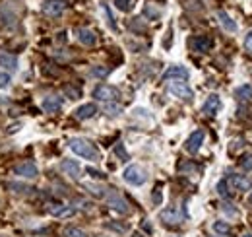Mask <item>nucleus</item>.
<instances>
[{"mask_svg": "<svg viewBox=\"0 0 252 237\" xmlns=\"http://www.w3.org/2000/svg\"><path fill=\"white\" fill-rule=\"evenodd\" d=\"M68 146H70V150L76 156H80V158H84L88 162H99L101 160L99 150L90 140H86V138H70L68 140Z\"/></svg>", "mask_w": 252, "mask_h": 237, "instance_id": "obj_1", "label": "nucleus"}, {"mask_svg": "<svg viewBox=\"0 0 252 237\" xmlns=\"http://www.w3.org/2000/svg\"><path fill=\"white\" fill-rule=\"evenodd\" d=\"M167 90H169V93H173L175 97H179L182 101H192V97H194V91L186 84V80H169Z\"/></svg>", "mask_w": 252, "mask_h": 237, "instance_id": "obj_2", "label": "nucleus"}, {"mask_svg": "<svg viewBox=\"0 0 252 237\" xmlns=\"http://www.w3.org/2000/svg\"><path fill=\"white\" fill-rule=\"evenodd\" d=\"M123 179H125L128 185H134V187H140L147 181V173L140 167V165H128L123 173Z\"/></svg>", "mask_w": 252, "mask_h": 237, "instance_id": "obj_3", "label": "nucleus"}, {"mask_svg": "<svg viewBox=\"0 0 252 237\" xmlns=\"http://www.w3.org/2000/svg\"><path fill=\"white\" fill-rule=\"evenodd\" d=\"M119 95H121V91L115 86H109V84H99L93 90V97L99 99V101H105V103H111V101L119 99Z\"/></svg>", "mask_w": 252, "mask_h": 237, "instance_id": "obj_4", "label": "nucleus"}, {"mask_svg": "<svg viewBox=\"0 0 252 237\" xmlns=\"http://www.w3.org/2000/svg\"><path fill=\"white\" fill-rule=\"evenodd\" d=\"M159 220H161L163 224L177 226V224H182L184 214H182V210H180V208L171 206V208H165V210H161V212H159Z\"/></svg>", "mask_w": 252, "mask_h": 237, "instance_id": "obj_5", "label": "nucleus"}, {"mask_svg": "<svg viewBox=\"0 0 252 237\" xmlns=\"http://www.w3.org/2000/svg\"><path fill=\"white\" fill-rule=\"evenodd\" d=\"M204 138H206V134H204V130H194L188 138H186V142H184V150L188 152V154H196L200 148H202V144H204Z\"/></svg>", "mask_w": 252, "mask_h": 237, "instance_id": "obj_6", "label": "nucleus"}, {"mask_svg": "<svg viewBox=\"0 0 252 237\" xmlns=\"http://www.w3.org/2000/svg\"><path fill=\"white\" fill-rule=\"evenodd\" d=\"M227 185H229L233 191H237V193H245V191H249L252 187V181L247 175H237V173H233V175L227 179Z\"/></svg>", "mask_w": 252, "mask_h": 237, "instance_id": "obj_7", "label": "nucleus"}, {"mask_svg": "<svg viewBox=\"0 0 252 237\" xmlns=\"http://www.w3.org/2000/svg\"><path fill=\"white\" fill-rule=\"evenodd\" d=\"M14 173L19 177V179H37V175H39V169H37V165L33 164V162H25V164H21V165H18L16 169H14Z\"/></svg>", "mask_w": 252, "mask_h": 237, "instance_id": "obj_8", "label": "nucleus"}, {"mask_svg": "<svg viewBox=\"0 0 252 237\" xmlns=\"http://www.w3.org/2000/svg\"><path fill=\"white\" fill-rule=\"evenodd\" d=\"M107 202H109V206L113 208V210H117V212H121V214H128L130 212V208H128V202H126L125 199L117 193V191H111L109 193V197H107Z\"/></svg>", "mask_w": 252, "mask_h": 237, "instance_id": "obj_9", "label": "nucleus"}, {"mask_svg": "<svg viewBox=\"0 0 252 237\" xmlns=\"http://www.w3.org/2000/svg\"><path fill=\"white\" fill-rule=\"evenodd\" d=\"M219 109H221V97H219L217 93L208 95V99H206L204 105H202V113L208 115V117H212V115H216Z\"/></svg>", "mask_w": 252, "mask_h": 237, "instance_id": "obj_10", "label": "nucleus"}, {"mask_svg": "<svg viewBox=\"0 0 252 237\" xmlns=\"http://www.w3.org/2000/svg\"><path fill=\"white\" fill-rule=\"evenodd\" d=\"M190 76V72L184 68V66H169L163 74V82H169V80H186Z\"/></svg>", "mask_w": 252, "mask_h": 237, "instance_id": "obj_11", "label": "nucleus"}, {"mask_svg": "<svg viewBox=\"0 0 252 237\" xmlns=\"http://www.w3.org/2000/svg\"><path fill=\"white\" fill-rule=\"evenodd\" d=\"M60 169H62L70 179H74V181H78L80 175H82V167H80V164L74 162V160H62Z\"/></svg>", "mask_w": 252, "mask_h": 237, "instance_id": "obj_12", "label": "nucleus"}, {"mask_svg": "<svg viewBox=\"0 0 252 237\" xmlns=\"http://www.w3.org/2000/svg\"><path fill=\"white\" fill-rule=\"evenodd\" d=\"M64 8H66L64 0H45V4H43V12L47 16H53V18L60 16L64 12Z\"/></svg>", "mask_w": 252, "mask_h": 237, "instance_id": "obj_13", "label": "nucleus"}, {"mask_svg": "<svg viewBox=\"0 0 252 237\" xmlns=\"http://www.w3.org/2000/svg\"><path fill=\"white\" fill-rule=\"evenodd\" d=\"M212 47H214V39L208 35H198L192 39V49L198 53H208Z\"/></svg>", "mask_w": 252, "mask_h": 237, "instance_id": "obj_14", "label": "nucleus"}, {"mask_svg": "<svg viewBox=\"0 0 252 237\" xmlns=\"http://www.w3.org/2000/svg\"><path fill=\"white\" fill-rule=\"evenodd\" d=\"M43 109L47 113H58L62 109V97H58V95H47L43 99Z\"/></svg>", "mask_w": 252, "mask_h": 237, "instance_id": "obj_15", "label": "nucleus"}, {"mask_svg": "<svg viewBox=\"0 0 252 237\" xmlns=\"http://www.w3.org/2000/svg\"><path fill=\"white\" fill-rule=\"evenodd\" d=\"M49 214H51L53 218H70V216H74V214H76V210H74L72 206L54 204V206H51V208H49Z\"/></svg>", "mask_w": 252, "mask_h": 237, "instance_id": "obj_16", "label": "nucleus"}, {"mask_svg": "<svg viewBox=\"0 0 252 237\" xmlns=\"http://www.w3.org/2000/svg\"><path fill=\"white\" fill-rule=\"evenodd\" d=\"M217 18H219V23H221V27L225 29V31H231V33H235L239 27H237V23H235V19L227 14V12H223V10H219L217 12Z\"/></svg>", "mask_w": 252, "mask_h": 237, "instance_id": "obj_17", "label": "nucleus"}, {"mask_svg": "<svg viewBox=\"0 0 252 237\" xmlns=\"http://www.w3.org/2000/svg\"><path fill=\"white\" fill-rule=\"evenodd\" d=\"M95 113H97L95 103H86V105H82V107H78V109H76V119H80V121H88V119H91Z\"/></svg>", "mask_w": 252, "mask_h": 237, "instance_id": "obj_18", "label": "nucleus"}, {"mask_svg": "<svg viewBox=\"0 0 252 237\" xmlns=\"http://www.w3.org/2000/svg\"><path fill=\"white\" fill-rule=\"evenodd\" d=\"M76 35H78V41L84 43V45H88V47H91V45L97 43V37H95V33L91 29H78Z\"/></svg>", "mask_w": 252, "mask_h": 237, "instance_id": "obj_19", "label": "nucleus"}, {"mask_svg": "<svg viewBox=\"0 0 252 237\" xmlns=\"http://www.w3.org/2000/svg\"><path fill=\"white\" fill-rule=\"evenodd\" d=\"M235 95H237V99H239V101H251L252 99V86H249V84L239 86V88H237V91H235Z\"/></svg>", "mask_w": 252, "mask_h": 237, "instance_id": "obj_20", "label": "nucleus"}, {"mask_svg": "<svg viewBox=\"0 0 252 237\" xmlns=\"http://www.w3.org/2000/svg\"><path fill=\"white\" fill-rule=\"evenodd\" d=\"M0 62H2L8 70H12V72L18 70V58L12 56V55H0Z\"/></svg>", "mask_w": 252, "mask_h": 237, "instance_id": "obj_21", "label": "nucleus"}, {"mask_svg": "<svg viewBox=\"0 0 252 237\" xmlns=\"http://www.w3.org/2000/svg\"><path fill=\"white\" fill-rule=\"evenodd\" d=\"M214 232L219 236H225L231 232V226H229V222H214Z\"/></svg>", "mask_w": 252, "mask_h": 237, "instance_id": "obj_22", "label": "nucleus"}, {"mask_svg": "<svg viewBox=\"0 0 252 237\" xmlns=\"http://www.w3.org/2000/svg\"><path fill=\"white\" fill-rule=\"evenodd\" d=\"M105 111H107L109 117H117V115H121L123 107H121V105H115V103L111 101V103H105Z\"/></svg>", "mask_w": 252, "mask_h": 237, "instance_id": "obj_23", "label": "nucleus"}, {"mask_svg": "<svg viewBox=\"0 0 252 237\" xmlns=\"http://www.w3.org/2000/svg\"><path fill=\"white\" fill-rule=\"evenodd\" d=\"M64 237H88V234L84 232V230H80V228H66L64 230Z\"/></svg>", "mask_w": 252, "mask_h": 237, "instance_id": "obj_24", "label": "nucleus"}, {"mask_svg": "<svg viewBox=\"0 0 252 237\" xmlns=\"http://www.w3.org/2000/svg\"><path fill=\"white\" fill-rule=\"evenodd\" d=\"M239 164H241V167H243L245 171H252V154H245Z\"/></svg>", "mask_w": 252, "mask_h": 237, "instance_id": "obj_25", "label": "nucleus"}, {"mask_svg": "<svg viewBox=\"0 0 252 237\" xmlns=\"http://www.w3.org/2000/svg\"><path fill=\"white\" fill-rule=\"evenodd\" d=\"M115 6H117L121 12H128V10L134 6V0H115Z\"/></svg>", "mask_w": 252, "mask_h": 237, "instance_id": "obj_26", "label": "nucleus"}, {"mask_svg": "<svg viewBox=\"0 0 252 237\" xmlns=\"http://www.w3.org/2000/svg\"><path fill=\"white\" fill-rule=\"evenodd\" d=\"M64 91L70 95V99H78V97H80V90H76V88H72V86H66Z\"/></svg>", "mask_w": 252, "mask_h": 237, "instance_id": "obj_27", "label": "nucleus"}, {"mask_svg": "<svg viewBox=\"0 0 252 237\" xmlns=\"http://www.w3.org/2000/svg\"><path fill=\"white\" fill-rule=\"evenodd\" d=\"M217 193L221 195V197H227L229 193H227V181H219L217 183Z\"/></svg>", "mask_w": 252, "mask_h": 237, "instance_id": "obj_28", "label": "nucleus"}, {"mask_svg": "<svg viewBox=\"0 0 252 237\" xmlns=\"http://www.w3.org/2000/svg\"><path fill=\"white\" fill-rule=\"evenodd\" d=\"M223 212H225V214H229L231 218H235V216L239 214V212L233 208V204H223Z\"/></svg>", "mask_w": 252, "mask_h": 237, "instance_id": "obj_29", "label": "nucleus"}, {"mask_svg": "<svg viewBox=\"0 0 252 237\" xmlns=\"http://www.w3.org/2000/svg\"><path fill=\"white\" fill-rule=\"evenodd\" d=\"M86 189H90L95 197H103L105 193H103V189H99V187H95V185H86Z\"/></svg>", "mask_w": 252, "mask_h": 237, "instance_id": "obj_30", "label": "nucleus"}, {"mask_svg": "<svg viewBox=\"0 0 252 237\" xmlns=\"http://www.w3.org/2000/svg\"><path fill=\"white\" fill-rule=\"evenodd\" d=\"M245 49H247V53L252 55V31H249V35L245 37Z\"/></svg>", "mask_w": 252, "mask_h": 237, "instance_id": "obj_31", "label": "nucleus"}, {"mask_svg": "<svg viewBox=\"0 0 252 237\" xmlns=\"http://www.w3.org/2000/svg\"><path fill=\"white\" fill-rule=\"evenodd\" d=\"M8 84H10V76H8L6 72H0V90L6 88Z\"/></svg>", "mask_w": 252, "mask_h": 237, "instance_id": "obj_32", "label": "nucleus"}, {"mask_svg": "<svg viewBox=\"0 0 252 237\" xmlns=\"http://www.w3.org/2000/svg\"><path fill=\"white\" fill-rule=\"evenodd\" d=\"M153 202H155V204H161V189H159V187H157L155 193H153Z\"/></svg>", "mask_w": 252, "mask_h": 237, "instance_id": "obj_33", "label": "nucleus"}, {"mask_svg": "<svg viewBox=\"0 0 252 237\" xmlns=\"http://www.w3.org/2000/svg\"><path fill=\"white\" fill-rule=\"evenodd\" d=\"M117 154H119V156L123 158V162H126V160H128V156H126V152H125V148H123V144H119V146H117Z\"/></svg>", "mask_w": 252, "mask_h": 237, "instance_id": "obj_34", "label": "nucleus"}, {"mask_svg": "<svg viewBox=\"0 0 252 237\" xmlns=\"http://www.w3.org/2000/svg\"><path fill=\"white\" fill-rule=\"evenodd\" d=\"M107 72H109V70H103V68H93V74H95V76H107Z\"/></svg>", "mask_w": 252, "mask_h": 237, "instance_id": "obj_35", "label": "nucleus"}, {"mask_svg": "<svg viewBox=\"0 0 252 237\" xmlns=\"http://www.w3.org/2000/svg\"><path fill=\"white\" fill-rule=\"evenodd\" d=\"M88 171H90L93 177H101V173H99V171H95V169H88Z\"/></svg>", "mask_w": 252, "mask_h": 237, "instance_id": "obj_36", "label": "nucleus"}, {"mask_svg": "<svg viewBox=\"0 0 252 237\" xmlns=\"http://www.w3.org/2000/svg\"><path fill=\"white\" fill-rule=\"evenodd\" d=\"M243 237H252V236H251V234H245V236H243Z\"/></svg>", "mask_w": 252, "mask_h": 237, "instance_id": "obj_37", "label": "nucleus"}, {"mask_svg": "<svg viewBox=\"0 0 252 237\" xmlns=\"http://www.w3.org/2000/svg\"><path fill=\"white\" fill-rule=\"evenodd\" d=\"M0 237H8V236H0Z\"/></svg>", "mask_w": 252, "mask_h": 237, "instance_id": "obj_38", "label": "nucleus"}, {"mask_svg": "<svg viewBox=\"0 0 252 237\" xmlns=\"http://www.w3.org/2000/svg\"><path fill=\"white\" fill-rule=\"evenodd\" d=\"M251 201H252V197H251Z\"/></svg>", "mask_w": 252, "mask_h": 237, "instance_id": "obj_39", "label": "nucleus"}]
</instances>
